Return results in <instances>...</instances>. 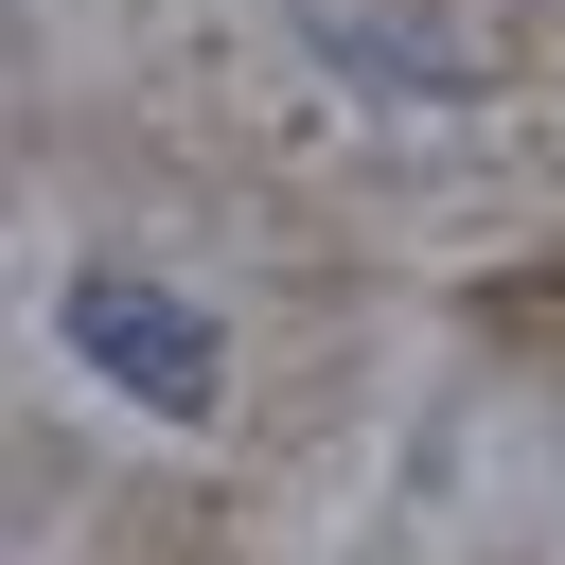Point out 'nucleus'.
Masks as SVG:
<instances>
[{
    "label": "nucleus",
    "mask_w": 565,
    "mask_h": 565,
    "mask_svg": "<svg viewBox=\"0 0 565 565\" xmlns=\"http://www.w3.org/2000/svg\"><path fill=\"white\" fill-rule=\"evenodd\" d=\"M71 335H88L159 424H212V318H194V300H159V282H124V265H106V282L71 300Z\"/></svg>",
    "instance_id": "f257e3e1"
}]
</instances>
